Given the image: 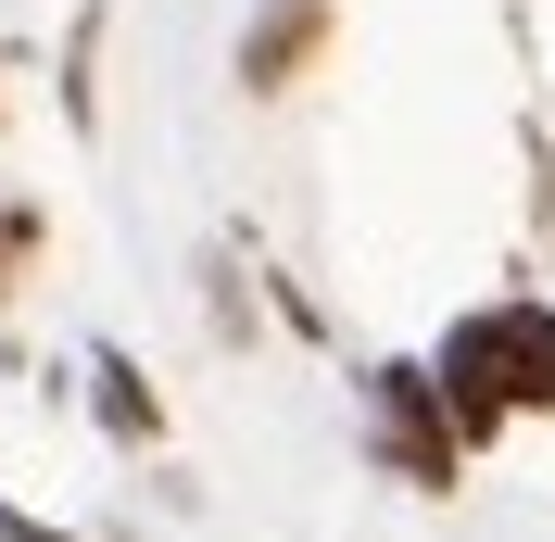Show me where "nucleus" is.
<instances>
[{"mask_svg":"<svg viewBox=\"0 0 555 542\" xmlns=\"http://www.w3.org/2000/svg\"><path fill=\"white\" fill-rule=\"evenodd\" d=\"M429 391H442L454 441H492L518 404H555V304L454 315V340H442V366H429Z\"/></svg>","mask_w":555,"mask_h":542,"instance_id":"f257e3e1","label":"nucleus"},{"mask_svg":"<svg viewBox=\"0 0 555 542\" xmlns=\"http://www.w3.org/2000/svg\"><path fill=\"white\" fill-rule=\"evenodd\" d=\"M102 416H114L127 441H152V429H165V404L139 391V366H127V353H102Z\"/></svg>","mask_w":555,"mask_h":542,"instance_id":"20e7f679","label":"nucleus"},{"mask_svg":"<svg viewBox=\"0 0 555 542\" xmlns=\"http://www.w3.org/2000/svg\"><path fill=\"white\" fill-rule=\"evenodd\" d=\"M315 38H328V0H266L241 38V89H291V64H304Z\"/></svg>","mask_w":555,"mask_h":542,"instance_id":"7ed1b4c3","label":"nucleus"},{"mask_svg":"<svg viewBox=\"0 0 555 542\" xmlns=\"http://www.w3.org/2000/svg\"><path fill=\"white\" fill-rule=\"evenodd\" d=\"M366 404H379V454L416 479V492H454V467H467V441H454V416H442V391L416 366H379L366 378Z\"/></svg>","mask_w":555,"mask_h":542,"instance_id":"f03ea898","label":"nucleus"}]
</instances>
